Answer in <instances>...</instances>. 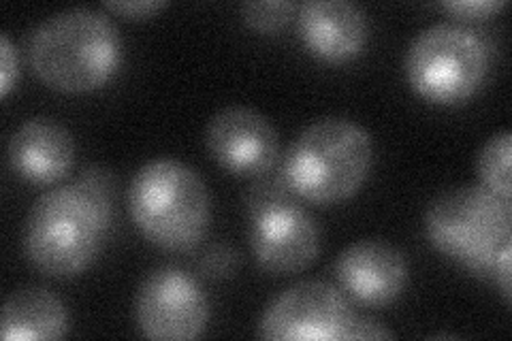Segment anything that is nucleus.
Listing matches in <instances>:
<instances>
[{
    "mask_svg": "<svg viewBox=\"0 0 512 341\" xmlns=\"http://www.w3.org/2000/svg\"><path fill=\"white\" fill-rule=\"evenodd\" d=\"M297 30L303 47L327 64L357 60L370 39L365 11L350 0H308L299 5Z\"/></svg>",
    "mask_w": 512,
    "mask_h": 341,
    "instance_id": "obj_12",
    "label": "nucleus"
},
{
    "mask_svg": "<svg viewBox=\"0 0 512 341\" xmlns=\"http://www.w3.org/2000/svg\"><path fill=\"white\" fill-rule=\"evenodd\" d=\"M404 75L412 92L431 105L455 107L485 86L489 50L474 30L438 22L416 35L404 56Z\"/></svg>",
    "mask_w": 512,
    "mask_h": 341,
    "instance_id": "obj_6",
    "label": "nucleus"
},
{
    "mask_svg": "<svg viewBox=\"0 0 512 341\" xmlns=\"http://www.w3.org/2000/svg\"><path fill=\"white\" fill-rule=\"evenodd\" d=\"M297 9L299 7L293 0H261V3L252 0V3L242 5V18L254 32L271 35L291 22Z\"/></svg>",
    "mask_w": 512,
    "mask_h": 341,
    "instance_id": "obj_16",
    "label": "nucleus"
},
{
    "mask_svg": "<svg viewBox=\"0 0 512 341\" xmlns=\"http://www.w3.org/2000/svg\"><path fill=\"white\" fill-rule=\"evenodd\" d=\"M111 177L90 167L79 180L43 192L24 224V254L45 278L73 280L99 256L111 226Z\"/></svg>",
    "mask_w": 512,
    "mask_h": 341,
    "instance_id": "obj_1",
    "label": "nucleus"
},
{
    "mask_svg": "<svg viewBox=\"0 0 512 341\" xmlns=\"http://www.w3.org/2000/svg\"><path fill=\"white\" fill-rule=\"evenodd\" d=\"M11 171L28 184L52 186L75 165V139L56 120L32 118L15 128L7 143Z\"/></svg>",
    "mask_w": 512,
    "mask_h": 341,
    "instance_id": "obj_13",
    "label": "nucleus"
},
{
    "mask_svg": "<svg viewBox=\"0 0 512 341\" xmlns=\"http://www.w3.org/2000/svg\"><path fill=\"white\" fill-rule=\"evenodd\" d=\"M30 71L41 84L64 94L105 88L124 62V39L105 13L73 7L47 15L26 43Z\"/></svg>",
    "mask_w": 512,
    "mask_h": 341,
    "instance_id": "obj_2",
    "label": "nucleus"
},
{
    "mask_svg": "<svg viewBox=\"0 0 512 341\" xmlns=\"http://www.w3.org/2000/svg\"><path fill=\"white\" fill-rule=\"evenodd\" d=\"M395 333L389 331L384 324H380L378 320L370 318V316H361L355 314L348 324L346 331V341L348 339H393Z\"/></svg>",
    "mask_w": 512,
    "mask_h": 341,
    "instance_id": "obj_20",
    "label": "nucleus"
},
{
    "mask_svg": "<svg viewBox=\"0 0 512 341\" xmlns=\"http://www.w3.org/2000/svg\"><path fill=\"white\" fill-rule=\"evenodd\" d=\"M510 154H512V133L508 128L491 135L476 158V175L480 186L498 194L502 199H512L510 180Z\"/></svg>",
    "mask_w": 512,
    "mask_h": 341,
    "instance_id": "obj_15",
    "label": "nucleus"
},
{
    "mask_svg": "<svg viewBox=\"0 0 512 341\" xmlns=\"http://www.w3.org/2000/svg\"><path fill=\"white\" fill-rule=\"evenodd\" d=\"M237 265L235 252L227 246H214L210 252L203 256L201 267L207 271V275H214V278H222V275H231Z\"/></svg>",
    "mask_w": 512,
    "mask_h": 341,
    "instance_id": "obj_21",
    "label": "nucleus"
},
{
    "mask_svg": "<svg viewBox=\"0 0 512 341\" xmlns=\"http://www.w3.org/2000/svg\"><path fill=\"white\" fill-rule=\"evenodd\" d=\"M20 79V58L7 32L0 35V96L7 99Z\"/></svg>",
    "mask_w": 512,
    "mask_h": 341,
    "instance_id": "obj_18",
    "label": "nucleus"
},
{
    "mask_svg": "<svg viewBox=\"0 0 512 341\" xmlns=\"http://www.w3.org/2000/svg\"><path fill=\"white\" fill-rule=\"evenodd\" d=\"M374 139L355 120L327 116L295 137L282 177L295 197L312 205H335L355 197L374 167Z\"/></svg>",
    "mask_w": 512,
    "mask_h": 341,
    "instance_id": "obj_3",
    "label": "nucleus"
},
{
    "mask_svg": "<svg viewBox=\"0 0 512 341\" xmlns=\"http://www.w3.org/2000/svg\"><path fill=\"white\" fill-rule=\"evenodd\" d=\"M284 177L252 188L248 241L256 265L271 275H297L316 263L323 248L320 226L291 199ZM295 197V194H293Z\"/></svg>",
    "mask_w": 512,
    "mask_h": 341,
    "instance_id": "obj_7",
    "label": "nucleus"
},
{
    "mask_svg": "<svg viewBox=\"0 0 512 341\" xmlns=\"http://www.w3.org/2000/svg\"><path fill=\"white\" fill-rule=\"evenodd\" d=\"M69 329L67 305L47 288H18L3 303L0 337L5 341H56L67 337Z\"/></svg>",
    "mask_w": 512,
    "mask_h": 341,
    "instance_id": "obj_14",
    "label": "nucleus"
},
{
    "mask_svg": "<svg viewBox=\"0 0 512 341\" xmlns=\"http://www.w3.org/2000/svg\"><path fill=\"white\" fill-rule=\"evenodd\" d=\"M103 7L126 20H148L163 11L167 3L165 0H109Z\"/></svg>",
    "mask_w": 512,
    "mask_h": 341,
    "instance_id": "obj_19",
    "label": "nucleus"
},
{
    "mask_svg": "<svg viewBox=\"0 0 512 341\" xmlns=\"http://www.w3.org/2000/svg\"><path fill=\"white\" fill-rule=\"evenodd\" d=\"M425 237L448 261L472 273H493L512 243V205L480 184L446 190L425 211Z\"/></svg>",
    "mask_w": 512,
    "mask_h": 341,
    "instance_id": "obj_5",
    "label": "nucleus"
},
{
    "mask_svg": "<svg viewBox=\"0 0 512 341\" xmlns=\"http://www.w3.org/2000/svg\"><path fill=\"white\" fill-rule=\"evenodd\" d=\"M210 312V297L195 275L171 265L158 267L143 278L133 305L139 333L158 341L201 337Z\"/></svg>",
    "mask_w": 512,
    "mask_h": 341,
    "instance_id": "obj_8",
    "label": "nucleus"
},
{
    "mask_svg": "<svg viewBox=\"0 0 512 341\" xmlns=\"http://www.w3.org/2000/svg\"><path fill=\"white\" fill-rule=\"evenodd\" d=\"M510 263H512V243L498 254V258H495V265H493L495 284L500 286L502 297H504V301H506L508 305H510V301H512V284H510L512 273H510Z\"/></svg>",
    "mask_w": 512,
    "mask_h": 341,
    "instance_id": "obj_22",
    "label": "nucleus"
},
{
    "mask_svg": "<svg viewBox=\"0 0 512 341\" xmlns=\"http://www.w3.org/2000/svg\"><path fill=\"white\" fill-rule=\"evenodd\" d=\"M506 7V0H446L440 9L459 20H487Z\"/></svg>",
    "mask_w": 512,
    "mask_h": 341,
    "instance_id": "obj_17",
    "label": "nucleus"
},
{
    "mask_svg": "<svg viewBox=\"0 0 512 341\" xmlns=\"http://www.w3.org/2000/svg\"><path fill=\"white\" fill-rule=\"evenodd\" d=\"M335 278L346 297L365 307H387L404 295L410 267L404 252L382 239H361L335 258Z\"/></svg>",
    "mask_w": 512,
    "mask_h": 341,
    "instance_id": "obj_11",
    "label": "nucleus"
},
{
    "mask_svg": "<svg viewBox=\"0 0 512 341\" xmlns=\"http://www.w3.org/2000/svg\"><path fill=\"white\" fill-rule=\"evenodd\" d=\"M355 316L348 297L323 280L297 282L271 301L259 320V337L271 341H346Z\"/></svg>",
    "mask_w": 512,
    "mask_h": 341,
    "instance_id": "obj_9",
    "label": "nucleus"
},
{
    "mask_svg": "<svg viewBox=\"0 0 512 341\" xmlns=\"http://www.w3.org/2000/svg\"><path fill=\"white\" fill-rule=\"evenodd\" d=\"M128 214L156 248L188 252L210 231L212 197L203 177L186 162L156 158L133 175Z\"/></svg>",
    "mask_w": 512,
    "mask_h": 341,
    "instance_id": "obj_4",
    "label": "nucleus"
},
{
    "mask_svg": "<svg viewBox=\"0 0 512 341\" xmlns=\"http://www.w3.org/2000/svg\"><path fill=\"white\" fill-rule=\"evenodd\" d=\"M205 148L216 165L235 177H263L280 158L274 122L246 105L216 111L205 126Z\"/></svg>",
    "mask_w": 512,
    "mask_h": 341,
    "instance_id": "obj_10",
    "label": "nucleus"
}]
</instances>
